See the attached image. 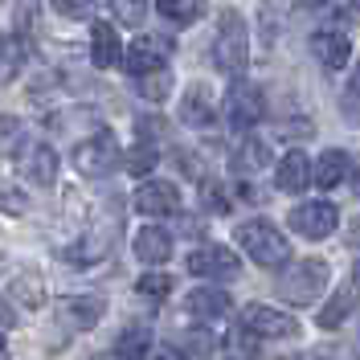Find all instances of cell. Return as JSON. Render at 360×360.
<instances>
[{
    "label": "cell",
    "mask_w": 360,
    "mask_h": 360,
    "mask_svg": "<svg viewBox=\"0 0 360 360\" xmlns=\"http://www.w3.org/2000/svg\"><path fill=\"white\" fill-rule=\"evenodd\" d=\"M58 315H62V323L70 328H94L98 319H103V299H94V295H70L58 303Z\"/></svg>",
    "instance_id": "7c38bea8"
},
{
    "label": "cell",
    "mask_w": 360,
    "mask_h": 360,
    "mask_svg": "<svg viewBox=\"0 0 360 360\" xmlns=\"http://www.w3.org/2000/svg\"><path fill=\"white\" fill-rule=\"evenodd\" d=\"M328 262L323 258H303V262H295L283 278H278V295L287 299V303H315L323 287H328Z\"/></svg>",
    "instance_id": "7a4b0ae2"
},
{
    "label": "cell",
    "mask_w": 360,
    "mask_h": 360,
    "mask_svg": "<svg viewBox=\"0 0 360 360\" xmlns=\"http://www.w3.org/2000/svg\"><path fill=\"white\" fill-rule=\"evenodd\" d=\"M21 139H25V123H21V119L0 115V156H13Z\"/></svg>",
    "instance_id": "cb8c5ba5"
},
{
    "label": "cell",
    "mask_w": 360,
    "mask_h": 360,
    "mask_svg": "<svg viewBox=\"0 0 360 360\" xmlns=\"http://www.w3.org/2000/svg\"><path fill=\"white\" fill-rule=\"evenodd\" d=\"M344 172H348V156L332 148V152H323V156H319V164H315L311 176H315L319 188H336L340 180H344Z\"/></svg>",
    "instance_id": "ffe728a7"
},
{
    "label": "cell",
    "mask_w": 360,
    "mask_h": 360,
    "mask_svg": "<svg viewBox=\"0 0 360 360\" xmlns=\"http://www.w3.org/2000/svg\"><path fill=\"white\" fill-rule=\"evenodd\" d=\"M156 8L168 21H193V17H201V0H156Z\"/></svg>",
    "instance_id": "d4e9b609"
},
{
    "label": "cell",
    "mask_w": 360,
    "mask_h": 360,
    "mask_svg": "<svg viewBox=\"0 0 360 360\" xmlns=\"http://www.w3.org/2000/svg\"><path fill=\"white\" fill-rule=\"evenodd\" d=\"M156 360H184V356H180L176 348H160V352H156Z\"/></svg>",
    "instance_id": "d590c367"
},
{
    "label": "cell",
    "mask_w": 360,
    "mask_h": 360,
    "mask_svg": "<svg viewBox=\"0 0 360 360\" xmlns=\"http://www.w3.org/2000/svg\"><path fill=\"white\" fill-rule=\"evenodd\" d=\"M262 111H266L262 90L254 86V82H246V78H238V82L229 86V94H225V119H229L238 131H250V127L262 119Z\"/></svg>",
    "instance_id": "5b68a950"
},
{
    "label": "cell",
    "mask_w": 360,
    "mask_h": 360,
    "mask_svg": "<svg viewBox=\"0 0 360 360\" xmlns=\"http://www.w3.org/2000/svg\"><path fill=\"white\" fill-rule=\"evenodd\" d=\"M135 254H139V262L160 266V262H168V254H172V238H168L164 229H156V225H148V229L135 233Z\"/></svg>",
    "instance_id": "9a60e30c"
},
{
    "label": "cell",
    "mask_w": 360,
    "mask_h": 360,
    "mask_svg": "<svg viewBox=\"0 0 360 360\" xmlns=\"http://www.w3.org/2000/svg\"><path fill=\"white\" fill-rule=\"evenodd\" d=\"M168 49H172V41H164V37H135L131 49L123 53V70H131V74H152V70H164Z\"/></svg>",
    "instance_id": "8fae6325"
},
{
    "label": "cell",
    "mask_w": 360,
    "mask_h": 360,
    "mask_svg": "<svg viewBox=\"0 0 360 360\" xmlns=\"http://www.w3.org/2000/svg\"><path fill=\"white\" fill-rule=\"evenodd\" d=\"M13 291H17V299H29V303H33V307H37V303H41V287H37V283H29V287H25V278H21V283H17V287H13Z\"/></svg>",
    "instance_id": "d6a6232c"
},
{
    "label": "cell",
    "mask_w": 360,
    "mask_h": 360,
    "mask_svg": "<svg viewBox=\"0 0 360 360\" xmlns=\"http://www.w3.org/2000/svg\"><path fill=\"white\" fill-rule=\"evenodd\" d=\"M74 164H78V172H86V176H111L115 168L123 164V152H119V143H115L111 131H98V135H90L86 143H78Z\"/></svg>",
    "instance_id": "277c9868"
},
{
    "label": "cell",
    "mask_w": 360,
    "mask_h": 360,
    "mask_svg": "<svg viewBox=\"0 0 360 360\" xmlns=\"http://www.w3.org/2000/svg\"><path fill=\"white\" fill-rule=\"evenodd\" d=\"M238 242H242V250H246L258 266H283L291 258V242L270 221H246L238 229Z\"/></svg>",
    "instance_id": "6da1fadb"
},
{
    "label": "cell",
    "mask_w": 360,
    "mask_h": 360,
    "mask_svg": "<svg viewBox=\"0 0 360 360\" xmlns=\"http://www.w3.org/2000/svg\"><path fill=\"white\" fill-rule=\"evenodd\" d=\"M119 33H115L107 21H98L94 29H90V58H94V66L98 70H111L115 62H119Z\"/></svg>",
    "instance_id": "2e32d148"
},
{
    "label": "cell",
    "mask_w": 360,
    "mask_h": 360,
    "mask_svg": "<svg viewBox=\"0 0 360 360\" xmlns=\"http://www.w3.org/2000/svg\"><path fill=\"white\" fill-rule=\"evenodd\" d=\"M0 205H4L8 213H21V201H17V193H4V197H0Z\"/></svg>",
    "instance_id": "e575fe53"
},
{
    "label": "cell",
    "mask_w": 360,
    "mask_h": 360,
    "mask_svg": "<svg viewBox=\"0 0 360 360\" xmlns=\"http://www.w3.org/2000/svg\"><path fill=\"white\" fill-rule=\"evenodd\" d=\"M111 13H115V21H123V25H143L148 0H111Z\"/></svg>",
    "instance_id": "4316f807"
},
{
    "label": "cell",
    "mask_w": 360,
    "mask_h": 360,
    "mask_svg": "<svg viewBox=\"0 0 360 360\" xmlns=\"http://www.w3.org/2000/svg\"><path fill=\"white\" fill-rule=\"evenodd\" d=\"M233 164H238V172H258V168H266L270 164V148L262 143V139H246V143L238 148Z\"/></svg>",
    "instance_id": "44dd1931"
},
{
    "label": "cell",
    "mask_w": 360,
    "mask_h": 360,
    "mask_svg": "<svg viewBox=\"0 0 360 360\" xmlns=\"http://www.w3.org/2000/svg\"><path fill=\"white\" fill-rule=\"evenodd\" d=\"M188 270L201 274V278H238L242 262H238L233 250H225V246H201L188 254Z\"/></svg>",
    "instance_id": "52a82bcc"
},
{
    "label": "cell",
    "mask_w": 360,
    "mask_h": 360,
    "mask_svg": "<svg viewBox=\"0 0 360 360\" xmlns=\"http://www.w3.org/2000/svg\"><path fill=\"white\" fill-rule=\"evenodd\" d=\"M25 176L33 184H53L58 180V152L49 143H33L29 156H25Z\"/></svg>",
    "instance_id": "e0dca14e"
},
{
    "label": "cell",
    "mask_w": 360,
    "mask_h": 360,
    "mask_svg": "<svg viewBox=\"0 0 360 360\" xmlns=\"http://www.w3.org/2000/svg\"><path fill=\"white\" fill-rule=\"evenodd\" d=\"M180 119H184L188 127H209V123H213V107H209V94H205L201 86H193L188 94H184Z\"/></svg>",
    "instance_id": "d6986e66"
},
{
    "label": "cell",
    "mask_w": 360,
    "mask_h": 360,
    "mask_svg": "<svg viewBox=\"0 0 360 360\" xmlns=\"http://www.w3.org/2000/svg\"><path fill=\"white\" fill-rule=\"evenodd\" d=\"M311 53L323 70H340V66H348V58H352V41H348V33L340 25H332V29L323 25V29L311 33Z\"/></svg>",
    "instance_id": "ba28073f"
},
{
    "label": "cell",
    "mask_w": 360,
    "mask_h": 360,
    "mask_svg": "<svg viewBox=\"0 0 360 360\" xmlns=\"http://www.w3.org/2000/svg\"><path fill=\"white\" fill-rule=\"evenodd\" d=\"M94 360H119V356H94Z\"/></svg>",
    "instance_id": "ab89813d"
},
{
    "label": "cell",
    "mask_w": 360,
    "mask_h": 360,
    "mask_svg": "<svg viewBox=\"0 0 360 360\" xmlns=\"http://www.w3.org/2000/svg\"><path fill=\"white\" fill-rule=\"evenodd\" d=\"M213 62L221 74H242L250 62V41H246V21L238 13H225L221 29H217V41H213Z\"/></svg>",
    "instance_id": "3957f363"
},
{
    "label": "cell",
    "mask_w": 360,
    "mask_h": 360,
    "mask_svg": "<svg viewBox=\"0 0 360 360\" xmlns=\"http://www.w3.org/2000/svg\"><path fill=\"white\" fill-rule=\"evenodd\" d=\"M135 291L143 295V299H164V295L172 291V278H168V274H143V278L135 283Z\"/></svg>",
    "instance_id": "83f0119b"
},
{
    "label": "cell",
    "mask_w": 360,
    "mask_h": 360,
    "mask_svg": "<svg viewBox=\"0 0 360 360\" xmlns=\"http://www.w3.org/2000/svg\"><path fill=\"white\" fill-rule=\"evenodd\" d=\"M340 107H344V115H348V119H360V66H356V74L348 78V86H344V98H340Z\"/></svg>",
    "instance_id": "f1b7e54d"
},
{
    "label": "cell",
    "mask_w": 360,
    "mask_h": 360,
    "mask_svg": "<svg viewBox=\"0 0 360 360\" xmlns=\"http://www.w3.org/2000/svg\"><path fill=\"white\" fill-rule=\"evenodd\" d=\"M115 356L119 360H143L148 356V332H143V328H127V332H119Z\"/></svg>",
    "instance_id": "7402d4cb"
},
{
    "label": "cell",
    "mask_w": 360,
    "mask_h": 360,
    "mask_svg": "<svg viewBox=\"0 0 360 360\" xmlns=\"http://www.w3.org/2000/svg\"><path fill=\"white\" fill-rule=\"evenodd\" d=\"M53 8L70 17V21H86L90 13H94V0H53Z\"/></svg>",
    "instance_id": "4dcf8cb0"
},
{
    "label": "cell",
    "mask_w": 360,
    "mask_h": 360,
    "mask_svg": "<svg viewBox=\"0 0 360 360\" xmlns=\"http://www.w3.org/2000/svg\"><path fill=\"white\" fill-rule=\"evenodd\" d=\"M168 90H172V74H168V70H152V74H139V94H143V98L160 103V98H164Z\"/></svg>",
    "instance_id": "603a6c76"
},
{
    "label": "cell",
    "mask_w": 360,
    "mask_h": 360,
    "mask_svg": "<svg viewBox=\"0 0 360 360\" xmlns=\"http://www.w3.org/2000/svg\"><path fill=\"white\" fill-rule=\"evenodd\" d=\"M295 4H303V8H319V4H328V0H295Z\"/></svg>",
    "instance_id": "8d00e7d4"
},
{
    "label": "cell",
    "mask_w": 360,
    "mask_h": 360,
    "mask_svg": "<svg viewBox=\"0 0 360 360\" xmlns=\"http://www.w3.org/2000/svg\"><path fill=\"white\" fill-rule=\"evenodd\" d=\"M0 360H8V352H4V340H0Z\"/></svg>",
    "instance_id": "f35d334b"
},
{
    "label": "cell",
    "mask_w": 360,
    "mask_h": 360,
    "mask_svg": "<svg viewBox=\"0 0 360 360\" xmlns=\"http://www.w3.org/2000/svg\"><path fill=\"white\" fill-rule=\"evenodd\" d=\"M352 188H356V197H360V168H356V176H352Z\"/></svg>",
    "instance_id": "74e56055"
},
{
    "label": "cell",
    "mask_w": 360,
    "mask_h": 360,
    "mask_svg": "<svg viewBox=\"0 0 360 360\" xmlns=\"http://www.w3.org/2000/svg\"><path fill=\"white\" fill-rule=\"evenodd\" d=\"M135 209H139L143 217H172L180 209L176 184H168V180H148V184L135 193Z\"/></svg>",
    "instance_id": "30bf717a"
},
{
    "label": "cell",
    "mask_w": 360,
    "mask_h": 360,
    "mask_svg": "<svg viewBox=\"0 0 360 360\" xmlns=\"http://www.w3.org/2000/svg\"><path fill=\"white\" fill-rule=\"evenodd\" d=\"M205 205H209L213 213H225V209H229V201H225V188H221V184H205Z\"/></svg>",
    "instance_id": "1f68e13d"
},
{
    "label": "cell",
    "mask_w": 360,
    "mask_h": 360,
    "mask_svg": "<svg viewBox=\"0 0 360 360\" xmlns=\"http://www.w3.org/2000/svg\"><path fill=\"white\" fill-rule=\"evenodd\" d=\"M352 307H356V287H340L328 299V307H319V328H340L352 315Z\"/></svg>",
    "instance_id": "ac0fdd59"
},
{
    "label": "cell",
    "mask_w": 360,
    "mask_h": 360,
    "mask_svg": "<svg viewBox=\"0 0 360 360\" xmlns=\"http://www.w3.org/2000/svg\"><path fill=\"white\" fill-rule=\"evenodd\" d=\"M242 323H246V328H254L262 340H283V336H295V332H299V319H295V315L274 311V307H262V303L246 307Z\"/></svg>",
    "instance_id": "9c48e42d"
},
{
    "label": "cell",
    "mask_w": 360,
    "mask_h": 360,
    "mask_svg": "<svg viewBox=\"0 0 360 360\" xmlns=\"http://www.w3.org/2000/svg\"><path fill=\"white\" fill-rule=\"evenodd\" d=\"M311 180H315L311 160L303 156V152H287V156L278 160V168H274V184H278L283 193H303Z\"/></svg>",
    "instance_id": "4fadbf2b"
},
{
    "label": "cell",
    "mask_w": 360,
    "mask_h": 360,
    "mask_svg": "<svg viewBox=\"0 0 360 360\" xmlns=\"http://www.w3.org/2000/svg\"><path fill=\"white\" fill-rule=\"evenodd\" d=\"M336 225H340V213H336V205H328V201H311V205L291 209V229L303 233V238H311V242L328 238Z\"/></svg>",
    "instance_id": "8992f818"
},
{
    "label": "cell",
    "mask_w": 360,
    "mask_h": 360,
    "mask_svg": "<svg viewBox=\"0 0 360 360\" xmlns=\"http://www.w3.org/2000/svg\"><path fill=\"white\" fill-rule=\"evenodd\" d=\"M217 348V336H209V332H188L184 336V352L188 356H209Z\"/></svg>",
    "instance_id": "f546056e"
},
{
    "label": "cell",
    "mask_w": 360,
    "mask_h": 360,
    "mask_svg": "<svg viewBox=\"0 0 360 360\" xmlns=\"http://www.w3.org/2000/svg\"><path fill=\"white\" fill-rule=\"evenodd\" d=\"M184 307H188L193 319H225L233 303H229V295L217 291V287H197V291L188 295V303H184Z\"/></svg>",
    "instance_id": "5bb4252c"
},
{
    "label": "cell",
    "mask_w": 360,
    "mask_h": 360,
    "mask_svg": "<svg viewBox=\"0 0 360 360\" xmlns=\"http://www.w3.org/2000/svg\"><path fill=\"white\" fill-rule=\"evenodd\" d=\"M123 164H127V172L143 176V172H152V168H156V148H152V143H135L131 152L123 156Z\"/></svg>",
    "instance_id": "484cf974"
},
{
    "label": "cell",
    "mask_w": 360,
    "mask_h": 360,
    "mask_svg": "<svg viewBox=\"0 0 360 360\" xmlns=\"http://www.w3.org/2000/svg\"><path fill=\"white\" fill-rule=\"evenodd\" d=\"M356 287H360V262H356Z\"/></svg>",
    "instance_id": "60d3db41"
},
{
    "label": "cell",
    "mask_w": 360,
    "mask_h": 360,
    "mask_svg": "<svg viewBox=\"0 0 360 360\" xmlns=\"http://www.w3.org/2000/svg\"><path fill=\"white\" fill-rule=\"evenodd\" d=\"M13 323H17V315L8 311V303L0 299V328H13Z\"/></svg>",
    "instance_id": "836d02e7"
},
{
    "label": "cell",
    "mask_w": 360,
    "mask_h": 360,
    "mask_svg": "<svg viewBox=\"0 0 360 360\" xmlns=\"http://www.w3.org/2000/svg\"><path fill=\"white\" fill-rule=\"evenodd\" d=\"M348 4H352V8H360V0H348Z\"/></svg>",
    "instance_id": "b9f144b4"
}]
</instances>
